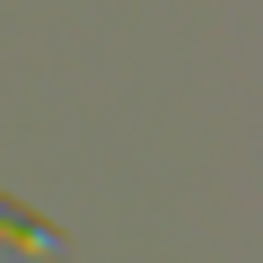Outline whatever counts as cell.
Returning <instances> with one entry per match:
<instances>
[{
	"instance_id": "1",
	"label": "cell",
	"mask_w": 263,
	"mask_h": 263,
	"mask_svg": "<svg viewBox=\"0 0 263 263\" xmlns=\"http://www.w3.org/2000/svg\"><path fill=\"white\" fill-rule=\"evenodd\" d=\"M0 246H9V254H27V263H62V254H70L44 219H27V211H9V202H0Z\"/></svg>"
}]
</instances>
